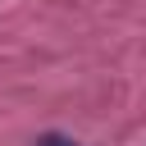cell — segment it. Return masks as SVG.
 Segmentation results:
<instances>
[{"label": "cell", "mask_w": 146, "mask_h": 146, "mask_svg": "<svg viewBox=\"0 0 146 146\" xmlns=\"http://www.w3.org/2000/svg\"><path fill=\"white\" fill-rule=\"evenodd\" d=\"M36 146H78V141H68V137H59V132H46Z\"/></svg>", "instance_id": "6da1fadb"}]
</instances>
